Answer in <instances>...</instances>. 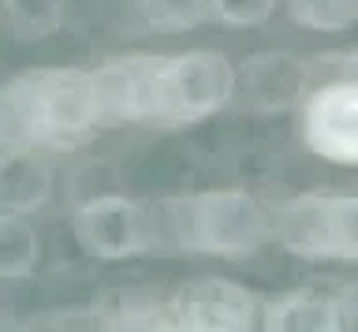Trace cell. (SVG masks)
<instances>
[{"label":"cell","mask_w":358,"mask_h":332,"mask_svg":"<svg viewBox=\"0 0 358 332\" xmlns=\"http://www.w3.org/2000/svg\"><path fill=\"white\" fill-rule=\"evenodd\" d=\"M41 261V231L27 213L0 209V280H30Z\"/></svg>","instance_id":"7c38bea8"},{"label":"cell","mask_w":358,"mask_h":332,"mask_svg":"<svg viewBox=\"0 0 358 332\" xmlns=\"http://www.w3.org/2000/svg\"><path fill=\"white\" fill-rule=\"evenodd\" d=\"M280 0H209V19H217L224 27L246 30V27H262L276 15Z\"/></svg>","instance_id":"e0dca14e"},{"label":"cell","mask_w":358,"mask_h":332,"mask_svg":"<svg viewBox=\"0 0 358 332\" xmlns=\"http://www.w3.org/2000/svg\"><path fill=\"white\" fill-rule=\"evenodd\" d=\"M71 0H0V23L15 41H45L67 23Z\"/></svg>","instance_id":"4fadbf2b"},{"label":"cell","mask_w":358,"mask_h":332,"mask_svg":"<svg viewBox=\"0 0 358 332\" xmlns=\"http://www.w3.org/2000/svg\"><path fill=\"white\" fill-rule=\"evenodd\" d=\"M56 194V168L41 150H0V209L41 213Z\"/></svg>","instance_id":"30bf717a"},{"label":"cell","mask_w":358,"mask_h":332,"mask_svg":"<svg viewBox=\"0 0 358 332\" xmlns=\"http://www.w3.org/2000/svg\"><path fill=\"white\" fill-rule=\"evenodd\" d=\"M168 329L190 332H239L262 321V298L228 276H194L164 295Z\"/></svg>","instance_id":"8992f818"},{"label":"cell","mask_w":358,"mask_h":332,"mask_svg":"<svg viewBox=\"0 0 358 332\" xmlns=\"http://www.w3.org/2000/svg\"><path fill=\"white\" fill-rule=\"evenodd\" d=\"M101 131L90 68H30L0 86V150H75Z\"/></svg>","instance_id":"7a4b0ae2"},{"label":"cell","mask_w":358,"mask_h":332,"mask_svg":"<svg viewBox=\"0 0 358 332\" xmlns=\"http://www.w3.org/2000/svg\"><path fill=\"white\" fill-rule=\"evenodd\" d=\"M313 86V60L287 49H262L235 64V101L246 113H287L299 108Z\"/></svg>","instance_id":"ba28073f"},{"label":"cell","mask_w":358,"mask_h":332,"mask_svg":"<svg viewBox=\"0 0 358 332\" xmlns=\"http://www.w3.org/2000/svg\"><path fill=\"white\" fill-rule=\"evenodd\" d=\"M127 12L142 30L187 34V30L209 23V0H127Z\"/></svg>","instance_id":"5bb4252c"},{"label":"cell","mask_w":358,"mask_h":332,"mask_svg":"<svg viewBox=\"0 0 358 332\" xmlns=\"http://www.w3.org/2000/svg\"><path fill=\"white\" fill-rule=\"evenodd\" d=\"M284 12L310 34H343L358 27V0H284Z\"/></svg>","instance_id":"9a60e30c"},{"label":"cell","mask_w":358,"mask_h":332,"mask_svg":"<svg viewBox=\"0 0 358 332\" xmlns=\"http://www.w3.org/2000/svg\"><path fill=\"white\" fill-rule=\"evenodd\" d=\"M153 64H157V52H131V57H116L108 64L90 68V71H94L97 124L101 127L145 124Z\"/></svg>","instance_id":"9c48e42d"},{"label":"cell","mask_w":358,"mask_h":332,"mask_svg":"<svg viewBox=\"0 0 358 332\" xmlns=\"http://www.w3.org/2000/svg\"><path fill=\"white\" fill-rule=\"evenodd\" d=\"M153 254H206L220 261H250L273 243V209L250 191L213 187V191L172 194L150 205Z\"/></svg>","instance_id":"6da1fadb"},{"label":"cell","mask_w":358,"mask_h":332,"mask_svg":"<svg viewBox=\"0 0 358 332\" xmlns=\"http://www.w3.org/2000/svg\"><path fill=\"white\" fill-rule=\"evenodd\" d=\"M64 187H67L71 205H78V202H86V198L120 191V172L112 168L108 161H78V164H71V168H67Z\"/></svg>","instance_id":"2e32d148"},{"label":"cell","mask_w":358,"mask_h":332,"mask_svg":"<svg viewBox=\"0 0 358 332\" xmlns=\"http://www.w3.org/2000/svg\"><path fill=\"white\" fill-rule=\"evenodd\" d=\"M71 236L86 258L131 261L138 254H153V217L145 202L112 191L71 205Z\"/></svg>","instance_id":"5b68a950"},{"label":"cell","mask_w":358,"mask_h":332,"mask_svg":"<svg viewBox=\"0 0 358 332\" xmlns=\"http://www.w3.org/2000/svg\"><path fill=\"white\" fill-rule=\"evenodd\" d=\"M299 135L310 153L358 168V86L355 82H313L295 108Z\"/></svg>","instance_id":"52a82bcc"},{"label":"cell","mask_w":358,"mask_h":332,"mask_svg":"<svg viewBox=\"0 0 358 332\" xmlns=\"http://www.w3.org/2000/svg\"><path fill=\"white\" fill-rule=\"evenodd\" d=\"M273 243L310 261H358V191H302L273 205Z\"/></svg>","instance_id":"277c9868"},{"label":"cell","mask_w":358,"mask_h":332,"mask_svg":"<svg viewBox=\"0 0 358 332\" xmlns=\"http://www.w3.org/2000/svg\"><path fill=\"white\" fill-rule=\"evenodd\" d=\"M235 101V64L220 49H187L157 57L150 79V127H190Z\"/></svg>","instance_id":"3957f363"},{"label":"cell","mask_w":358,"mask_h":332,"mask_svg":"<svg viewBox=\"0 0 358 332\" xmlns=\"http://www.w3.org/2000/svg\"><path fill=\"white\" fill-rule=\"evenodd\" d=\"M313 68H324V79H336V82H355L358 86V49H343V52H329V57H317Z\"/></svg>","instance_id":"ac0fdd59"},{"label":"cell","mask_w":358,"mask_h":332,"mask_svg":"<svg viewBox=\"0 0 358 332\" xmlns=\"http://www.w3.org/2000/svg\"><path fill=\"white\" fill-rule=\"evenodd\" d=\"M262 329L268 332H340L347 329L343 295L284 291L262 303Z\"/></svg>","instance_id":"8fae6325"}]
</instances>
